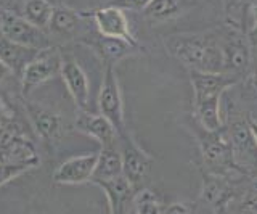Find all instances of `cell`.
<instances>
[{"label":"cell","mask_w":257,"mask_h":214,"mask_svg":"<svg viewBox=\"0 0 257 214\" xmlns=\"http://www.w3.org/2000/svg\"><path fill=\"white\" fill-rule=\"evenodd\" d=\"M188 128L191 129V134L198 140V147L201 156L204 160V164L212 174H220V176H225V174L230 172L243 174L238 169L235 161H233L230 137L225 126L222 129L209 131L204 129L195 118H191Z\"/></svg>","instance_id":"obj_2"},{"label":"cell","mask_w":257,"mask_h":214,"mask_svg":"<svg viewBox=\"0 0 257 214\" xmlns=\"http://www.w3.org/2000/svg\"><path fill=\"white\" fill-rule=\"evenodd\" d=\"M249 208H251V209L257 214V198H254V201L249 203Z\"/></svg>","instance_id":"obj_36"},{"label":"cell","mask_w":257,"mask_h":214,"mask_svg":"<svg viewBox=\"0 0 257 214\" xmlns=\"http://www.w3.org/2000/svg\"><path fill=\"white\" fill-rule=\"evenodd\" d=\"M24 110H26L28 120L32 126V129L36 131L37 136L48 147L60 144V140L64 136V121L61 115L29 100H24Z\"/></svg>","instance_id":"obj_9"},{"label":"cell","mask_w":257,"mask_h":214,"mask_svg":"<svg viewBox=\"0 0 257 214\" xmlns=\"http://www.w3.org/2000/svg\"><path fill=\"white\" fill-rule=\"evenodd\" d=\"M0 31L7 39L23 47L36 50L50 47V41H48L45 31L29 23L23 15L4 12L0 15Z\"/></svg>","instance_id":"obj_8"},{"label":"cell","mask_w":257,"mask_h":214,"mask_svg":"<svg viewBox=\"0 0 257 214\" xmlns=\"http://www.w3.org/2000/svg\"><path fill=\"white\" fill-rule=\"evenodd\" d=\"M238 85L241 87V97L257 101V66H251Z\"/></svg>","instance_id":"obj_28"},{"label":"cell","mask_w":257,"mask_h":214,"mask_svg":"<svg viewBox=\"0 0 257 214\" xmlns=\"http://www.w3.org/2000/svg\"><path fill=\"white\" fill-rule=\"evenodd\" d=\"M96 158H98V153H85V155L72 156L64 163H61L58 166V169L53 172L55 184L79 185V184H85V182H90L95 171Z\"/></svg>","instance_id":"obj_15"},{"label":"cell","mask_w":257,"mask_h":214,"mask_svg":"<svg viewBox=\"0 0 257 214\" xmlns=\"http://www.w3.org/2000/svg\"><path fill=\"white\" fill-rule=\"evenodd\" d=\"M225 128L230 137L233 161L243 174H251L257 168V144L249 129L247 118H233Z\"/></svg>","instance_id":"obj_6"},{"label":"cell","mask_w":257,"mask_h":214,"mask_svg":"<svg viewBox=\"0 0 257 214\" xmlns=\"http://www.w3.org/2000/svg\"><path fill=\"white\" fill-rule=\"evenodd\" d=\"M203 198L215 208H222L233 198V190L220 174H207L203 182Z\"/></svg>","instance_id":"obj_22"},{"label":"cell","mask_w":257,"mask_h":214,"mask_svg":"<svg viewBox=\"0 0 257 214\" xmlns=\"http://www.w3.org/2000/svg\"><path fill=\"white\" fill-rule=\"evenodd\" d=\"M247 39L252 49L257 47V5H254L251 9V15H249V25H247Z\"/></svg>","instance_id":"obj_31"},{"label":"cell","mask_w":257,"mask_h":214,"mask_svg":"<svg viewBox=\"0 0 257 214\" xmlns=\"http://www.w3.org/2000/svg\"><path fill=\"white\" fill-rule=\"evenodd\" d=\"M39 50L29 49V47H23L20 44L12 42L4 34L0 36V60L4 65L12 71V74L21 76L23 69L26 68L28 63L34 58V55Z\"/></svg>","instance_id":"obj_19"},{"label":"cell","mask_w":257,"mask_h":214,"mask_svg":"<svg viewBox=\"0 0 257 214\" xmlns=\"http://www.w3.org/2000/svg\"><path fill=\"white\" fill-rule=\"evenodd\" d=\"M161 214H190V208L185 203H172L161 211Z\"/></svg>","instance_id":"obj_32"},{"label":"cell","mask_w":257,"mask_h":214,"mask_svg":"<svg viewBox=\"0 0 257 214\" xmlns=\"http://www.w3.org/2000/svg\"><path fill=\"white\" fill-rule=\"evenodd\" d=\"M151 0H108L106 5L117 7L120 10H128V12H142Z\"/></svg>","instance_id":"obj_30"},{"label":"cell","mask_w":257,"mask_h":214,"mask_svg":"<svg viewBox=\"0 0 257 214\" xmlns=\"http://www.w3.org/2000/svg\"><path fill=\"white\" fill-rule=\"evenodd\" d=\"M55 7L47 0H26L23 7V17L34 26L47 31L50 26Z\"/></svg>","instance_id":"obj_25"},{"label":"cell","mask_w":257,"mask_h":214,"mask_svg":"<svg viewBox=\"0 0 257 214\" xmlns=\"http://www.w3.org/2000/svg\"><path fill=\"white\" fill-rule=\"evenodd\" d=\"M163 44L167 53L188 68V71L219 73L223 69L217 28L201 33L171 34L163 39Z\"/></svg>","instance_id":"obj_1"},{"label":"cell","mask_w":257,"mask_h":214,"mask_svg":"<svg viewBox=\"0 0 257 214\" xmlns=\"http://www.w3.org/2000/svg\"><path fill=\"white\" fill-rule=\"evenodd\" d=\"M76 129L96 140L101 147L119 145L117 131L101 115H93L90 112H79V116L76 120Z\"/></svg>","instance_id":"obj_17"},{"label":"cell","mask_w":257,"mask_h":214,"mask_svg":"<svg viewBox=\"0 0 257 214\" xmlns=\"http://www.w3.org/2000/svg\"><path fill=\"white\" fill-rule=\"evenodd\" d=\"M134 206L137 208V214H161V211H163L156 195L147 188L137 192Z\"/></svg>","instance_id":"obj_27"},{"label":"cell","mask_w":257,"mask_h":214,"mask_svg":"<svg viewBox=\"0 0 257 214\" xmlns=\"http://www.w3.org/2000/svg\"><path fill=\"white\" fill-rule=\"evenodd\" d=\"M93 185L103 190L108 200L109 214H131L137 192L131 182L124 177V174L108 180H98Z\"/></svg>","instance_id":"obj_16"},{"label":"cell","mask_w":257,"mask_h":214,"mask_svg":"<svg viewBox=\"0 0 257 214\" xmlns=\"http://www.w3.org/2000/svg\"><path fill=\"white\" fill-rule=\"evenodd\" d=\"M251 193L254 195V198H257V177L251 180Z\"/></svg>","instance_id":"obj_35"},{"label":"cell","mask_w":257,"mask_h":214,"mask_svg":"<svg viewBox=\"0 0 257 214\" xmlns=\"http://www.w3.org/2000/svg\"><path fill=\"white\" fill-rule=\"evenodd\" d=\"M220 103L222 97H212V98H206L193 103V118L203 126L204 129L209 131H217L222 129L225 123L222 120V113H220Z\"/></svg>","instance_id":"obj_21"},{"label":"cell","mask_w":257,"mask_h":214,"mask_svg":"<svg viewBox=\"0 0 257 214\" xmlns=\"http://www.w3.org/2000/svg\"><path fill=\"white\" fill-rule=\"evenodd\" d=\"M196 4L198 0H151L142 10V15L150 25H163L185 17Z\"/></svg>","instance_id":"obj_18"},{"label":"cell","mask_w":257,"mask_h":214,"mask_svg":"<svg viewBox=\"0 0 257 214\" xmlns=\"http://www.w3.org/2000/svg\"><path fill=\"white\" fill-rule=\"evenodd\" d=\"M119 150L120 158H122L124 177L131 182L135 192H140L145 188V182L150 176L153 158L139 147V144L132 139L131 132L119 136Z\"/></svg>","instance_id":"obj_5"},{"label":"cell","mask_w":257,"mask_h":214,"mask_svg":"<svg viewBox=\"0 0 257 214\" xmlns=\"http://www.w3.org/2000/svg\"><path fill=\"white\" fill-rule=\"evenodd\" d=\"M255 5V0H222L223 23L247 31L249 15Z\"/></svg>","instance_id":"obj_24"},{"label":"cell","mask_w":257,"mask_h":214,"mask_svg":"<svg viewBox=\"0 0 257 214\" xmlns=\"http://www.w3.org/2000/svg\"><path fill=\"white\" fill-rule=\"evenodd\" d=\"M0 161L23 164L31 169L40 163L36 145L24 134L2 128H0Z\"/></svg>","instance_id":"obj_10"},{"label":"cell","mask_w":257,"mask_h":214,"mask_svg":"<svg viewBox=\"0 0 257 214\" xmlns=\"http://www.w3.org/2000/svg\"><path fill=\"white\" fill-rule=\"evenodd\" d=\"M80 18H82V13L72 10L66 5L55 7L48 29L60 36H72L77 33Z\"/></svg>","instance_id":"obj_23"},{"label":"cell","mask_w":257,"mask_h":214,"mask_svg":"<svg viewBox=\"0 0 257 214\" xmlns=\"http://www.w3.org/2000/svg\"><path fill=\"white\" fill-rule=\"evenodd\" d=\"M82 42L88 45L90 49L98 55V57L104 61V65H111L114 66L117 61L124 60L131 55L140 52L142 47L135 45L124 41V39H117V37H108L103 36L96 31L95 34L90 37L82 39Z\"/></svg>","instance_id":"obj_13"},{"label":"cell","mask_w":257,"mask_h":214,"mask_svg":"<svg viewBox=\"0 0 257 214\" xmlns=\"http://www.w3.org/2000/svg\"><path fill=\"white\" fill-rule=\"evenodd\" d=\"M247 124H249V129H251L252 132V136H254V140H255V144H257V120L252 116H247Z\"/></svg>","instance_id":"obj_33"},{"label":"cell","mask_w":257,"mask_h":214,"mask_svg":"<svg viewBox=\"0 0 257 214\" xmlns=\"http://www.w3.org/2000/svg\"><path fill=\"white\" fill-rule=\"evenodd\" d=\"M8 74H12V71L4 65V61H2V60H0V82H2Z\"/></svg>","instance_id":"obj_34"},{"label":"cell","mask_w":257,"mask_h":214,"mask_svg":"<svg viewBox=\"0 0 257 214\" xmlns=\"http://www.w3.org/2000/svg\"><path fill=\"white\" fill-rule=\"evenodd\" d=\"M0 128L12 132L24 134L18 113L15 112V108L4 97H0Z\"/></svg>","instance_id":"obj_26"},{"label":"cell","mask_w":257,"mask_h":214,"mask_svg":"<svg viewBox=\"0 0 257 214\" xmlns=\"http://www.w3.org/2000/svg\"><path fill=\"white\" fill-rule=\"evenodd\" d=\"M60 76L79 112H88V108H90V85H88L85 71L77 65V61L63 57Z\"/></svg>","instance_id":"obj_14"},{"label":"cell","mask_w":257,"mask_h":214,"mask_svg":"<svg viewBox=\"0 0 257 214\" xmlns=\"http://www.w3.org/2000/svg\"><path fill=\"white\" fill-rule=\"evenodd\" d=\"M255 5H257V0H255Z\"/></svg>","instance_id":"obj_38"},{"label":"cell","mask_w":257,"mask_h":214,"mask_svg":"<svg viewBox=\"0 0 257 214\" xmlns=\"http://www.w3.org/2000/svg\"><path fill=\"white\" fill-rule=\"evenodd\" d=\"M84 17H92L95 28L100 34L108 36V37H117V39H124V41L140 45L137 37L132 33L131 23L128 18L125 17L124 10L117 9V7L112 5H104L100 9H95L90 13H82Z\"/></svg>","instance_id":"obj_11"},{"label":"cell","mask_w":257,"mask_h":214,"mask_svg":"<svg viewBox=\"0 0 257 214\" xmlns=\"http://www.w3.org/2000/svg\"><path fill=\"white\" fill-rule=\"evenodd\" d=\"M61 63L63 55L56 47H45L40 49L34 58H32L26 68L23 69L20 76L21 79V90L23 93L29 97V93L36 89V87L45 84L55 76L61 73Z\"/></svg>","instance_id":"obj_4"},{"label":"cell","mask_w":257,"mask_h":214,"mask_svg":"<svg viewBox=\"0 0 257 214\" xmlns=\"http://www.w3.org/2000/svg\"><path fill=\"white\" fill-rule=\"evenodd\" d=\"M98 110L100 115L114 126L119 136L128 132L125 120H124V105H122V95L119 89V81L116 76L114 66L104 65L103 82L98 93Z\"/></svg>","instance_id":"obj_7"},{"label":"cell","mask_w":257,"mask_h":214,"mask_svg":"<svg viewBox=\"0 0 257 214\" xmlns=\"http://www.w3.org/2000/svg\"><path fill=\"white\" fill-rule=\"evenodd\" d=\"M223 60V73L243 79L252 66V47L244 29L223 25L217 28Z\"/></svg>","instance_id":"obj_3"},{"label":"cell","mask_w":257,"mask_h":214,"mask_svg":"<svg viewBox=\"0 0 257 214\" xmlns=\"http://www.w3.org/2000/svg\"><path fill=\"white\" fill-rule=\"evenodd\" d=\"M190 73V82L193 89V103L212 98V97H222V93L239 84L241 79L219 71V73H209V71H188Z\"/></svg>","instance_id":"obj_12"},{"label":"cell","mask_w":257,"mask_h":214,"mask_svg":"<svg viewBox=\"0 0 257 214\" xmlns=\"http://www.w3.org/2000/svg\"><path fill=\"white\" fill-rule=\"evenodd\" d=\"M117 176H122V158H120L119 145L101 147L98 152V158H96L90 184H95L98 180H108Z\"/></svg>","instance_id":"obj_20"},{"label":"cell","mask_w":257,"mask_h":214,"mask_svg":"<svg viewBox=\"0 0 257 214\" xmlns=\"http://www.w3.org/2000/svg\"><path fill=\"white\" fill-rule=\"evenodd\" d=\"M47 2H50L53 7H60V5H63L64 0H47Z\"/></svg>","instance_id":"obj_37"},{"label":"cell","mask_w":257,"mask_h":214,"mask_svg":"<svg viewBox=\"0 0 257 214\" xmlns=\"http://www.w3.org/2000/svg\"><path fill=\"white\" fill-rule=\"evenodd\" d=\"M31 168L23 164H15V163H2L0 161V187L5 185L7 182H10L16 177H20L21 174L28 172Z\"/></svg>","instance_id":"obj_29"}]
</instances>
